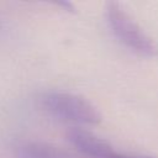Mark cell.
<instances>
[{"instance_id": "obj_1", "label": "cell", "mask_w": 158, "mask_h": 158, "mask_svg": "<svg viewBox=\"0 0 158 158\" xmlns=\"http://www.w3.org/2000/svg\"><path fill=\"white\" fill-rule=\"evenodd\" d=\"M106 21L116 38L131 51L144 57L158 56V43L133 21L120 4H107Z\"/></svg>"}, {"instance_id": "obj_2", "label": "cell", "mask_w": 158, "mask_h": 158, "mask_svg": "<svg viewBox=\"0 0 158 158\" xmlns=\"http://www.w3.org/2000/svg\"><path fill=\"white\" fill-rule=\"evenodd\" d=\"M42 105L53 116L79 125H98L101 115L86 99L64 91H48L42 96Z\"/></svg>"}, {"instance_id": "obj_3", "label": "cell", "mask_w": 158, "mask_h": 158, "mask_svg": "<svg viewBox=\"0 0 158 158\" xmlns=\"http://www.w3.org/2000/svg\"><path fill=\"white\" fill-rule=\"evenodd\" d=\"M67 138L77 151L91 158H111L116 152L109 142L85 128H70Z\"/></svg>"}, {"instance_id": "obj_4", "label": "cell", "mask_w": 158, "mask_h": 158, "mask_svg": "<svg viewBox=\"0 0 158 158\" xmlns=\"http://www.w3.org/2000/svg\"><path fill=\"white\" fill-rule=\"evenodd\" d=\"M16 158H69L70 154L62 147L46 142H25L17 146Z\"/></svg>"}, {"instance_id": "obj_5", "label": "cell", "mask_w": 158, "mask_h": 158, "mask_svg": "<svg viewBox=\"0 0 158 158\" xmlns=\"http://www.w3.org/2000/svg\"><path fill=\"white\" fill-rule=\"evenodd\" d=\"M111 158H153V157H146V156H132V154H126V153H120V152H115L114 156Z\"/></svg>"}, {"instance_id": "obj_6", "label": "cell", "mask_w": 158, "mask_h": 158, "mask_svg": "<svg viewBox=\"0 0 158 158\" xmlns=\"http://www.w3.org/2000/svg\"><path fill=\"white\" fill-rule=\"evenodd\" d=\"M58 5H60L62 7L67 9L68 11H73V5H72V4H69V2H65V1H60V2H58Z\"/></svg>"}, {"instance_id": "obj_7", "label": "cell", "mask_w": 158, "mask_h": 158, "mask_svg": "<svg viewBox=\"0 0 158 158\" xmlns=\"http://www.w3.org/2000/svg\"><path fill=\"white\" fill-rule=\"evenodd\" d=\"M0 31H1V25H0Z\"/></svg>"}]
</instances>
